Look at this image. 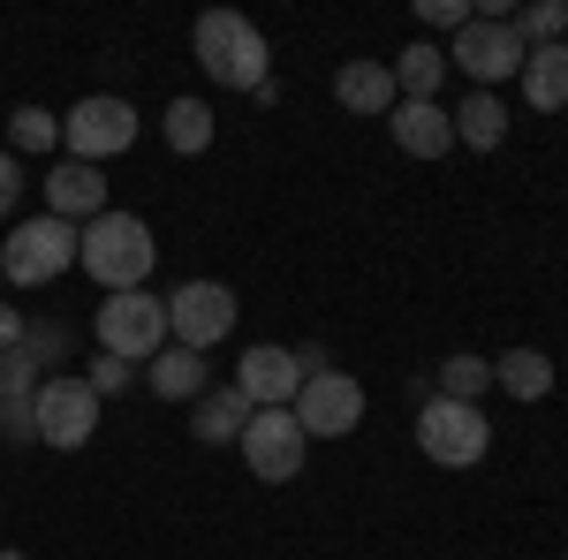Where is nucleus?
<instances>
[{
  "mask_svg": "<svg viewBox=\"0 0 568 560\" xmlns=\"http://www.w3.org/2000/svg\"><path fill=\"white\" fill-rule=\"evenodd\" d=\"M508 23H516L524 53L530 45H568V0H530V8H516Z\"/></svg>",
  "mask_w": 568,
  "mask_h": 560,
  "instance_id": "5701e85b",
  "label": "nucleus"
},
{
  "mask_svg": "<svg viewBox=\"0 0 568 560\" xmlns=\"http://www.w3.org/2000/svg\"><path fill=\"white\" fill-rule=\"evenodd\" d=\"M227 387L243 394L251 409H288L304 394V364H296V348H281V342H251L235 356V379Z\"/></svg>",
  "mask_w": 568,
  "mask_h": 560,
  "instance_id": "f8f14e48",
  "label": "nucleus"
},
{
  "mask_svg": "<svg viewBox=\"0 0 568 560\" xmlns=\"http://www.w3.org/2000/svg\"><path fill=\"white\" fill-rule=\"evenodd\" d=\"M334 99H342L349 114H394V106H402L387 61H342V69H334Z\"/></svg>",
  "mask_w": 568,
  "mask_h": 560,
  "instance_id": "2eb2a0df",
  "label": "nucleus"
},
{
  "mask_svg": "<svg viewBox=\"0 0 568 560\" xmlns=\"http://www.w3.org/2000/svg\"><path fill=\"white\" fill-rule=\"evenodd\" d=\"M91 334H99L106 356H122V364H152V356L168 348V296H152V288L106 296L91 310Z\"/></svg>",
  "mask_w": 568,
  "mask_h": 560,
  "instance_id": "20e7f679",
  "label": "nucleus"
},
{
  "mask_svg": "<svg viewBox=\"0 0 568 560\" xmlns=\"http://www.w3.org/2000/svg\"><path fill=\"white\" fill-rule=\"evenodd\" d=\"M455 144H470V152H500V144H508V106H500L493 91H470V99L455 106Z\"/></svg>",
  "mask_w": 568,
  "mask_h": 560,
  "instance_id": "aec40b11",
  "label": "nucleus"
},
{
  "mask_svg": "<svg viewBox=\"0 0 568 560\" xmlns=\"http://www.w3.org/2000/svg\"><path fill=\"white\" fill-rule=\"evenodd\" d=\"M288 417L304 425V439H349L364 425V387H356L349 371H304V394L288 401Z\"/></svg>",
  "mask_w": 568,
  "mask_h": 560,
  "instance_id": "1a4fd4ad",
  "label": "nucleus"
},
{
  "mask_svg": "<svg viewBox=\"0 0 568 560\" xmlns=\"http://www.w3.org/2000/svg\"><path fill=\"white\" fill-rule=\"evenodd\" d=\"M160 136L175 144L182 160H190V152H205V144H213V106H205V99H168V114H160Z\"/></svg>",
  "mask_w": 568,
  "mask_h": 560,
  "instance_id": "4be33fe9",
  "label": "nucleus"
},
{
  "mask_svg": "<svg viewBox=\"0 0 568 560\" xmlns=\"http://www.w3.org/2000/svg\"><path fill=\"white\" fill-rule=\"evenodd\" d=\"M0 560H23V553H0Z\"/></svg>",
  "mask_w": 568,
  "mask_h": 560,
  "instance_id": "c756f323",
  "label": "nucleus"
},
{
  "mask_svg": "<svg viewBox=\"0 0 568 560\" xmlns=\"http://www.w3.org/2000/svg\"><path fill=\"white\" fill-rule=\"evenodd\" d=\"M447 69H463L478 91L524 77V39H516V23H508V16H470V23L455 31V45H447Z\"/></svg>",
  "mask_w": 568,
  "mask_h": 560,
  "instance_id": "0eeeda50",
  "label": "nucleus"
},
{
  "mask_svg": "<svg viewBox=\"0 0 568 560\" xmlns=\"http://www.w3.org/2000/svg\"><path fill=\"white\" fill-rule=\"evenodd\" d=\"M190 45H197V69H205L213 84H227V91L273 84L265 31H258V23H243L235 8H205V16H197V31H190Z\"/></svg>",
  "mask_w": 568,
  "mask_h": 560,
  "instance_id": "f03ea898",
  "label": "nucleus"
},
{
  "mask_svg": "<svg viewBox=\"0 0 568 560\" xmlns=\"http://www.w3.org/2000/svg\"><path fill=\"white\" fill-rule=\"evenodd\" d=\"M8 348H23V318H16V310H0V356H8Z\"/></svg>",
  "mask_w": 568,
  "mask_h": 560,
  "instance_id": "c85d7f7f",
  "label": "nucleus"
},
{
  "mask_svg": "<svg viewBox=\"0 0 568 560\" xmlns=\"http://www.w3.org/2000/svg\"><path fill=\"white\" fill-rule=\"evenodd\" d=\"M45 213L69 220V227H91V220L106 213V174L84 167V160H53V174H45Z\"/></svg>",
  "mask_w": 568,
  "mask_h": 560,
  "instance_id": "ddd939ff",
  "label": "nucleus"
},
{
  "mask_svg": "<svg viewBox=\"0 0 568 560\" xmlns=\"http://www.w3.org/2000/svg\"><path fill=\"white\" fill-rule=\"evenodd\" d=\"M77 243H84V227H69V220H53V213L16 220L8 243H0V273L16 288H45V281H61L77 265Z\"/></svg>",
  "mask_w": 568,
  "mask_h": 560,
  "instance_id": "7ed1b4c3",
  "label": "nucleus"
},
{
  "mask_svg": "<svg viewBox=\"0 0 568 560\" xmlns=\"http://www.w3.org/2000/svg\"><path fill=\"white\" fill-rule=\"evenodd\" d=\"M417 447H425V462H439V470H470V462H485V447H493V425H485L478 401L425 394V409H417Z\"/></svg>",
  "mask_w": 568,
  "mask_h": 560,
  "instance_id": "39448f33",
  "label": "nucleus"
},
{
  "mask_svg": "<svg viewBox=\"0 0 568 560\" xmlns=\"http://www.w3.org/2000/svg\"><path fill=\"white\" fill-rule=\"evenodd\" d=\"M387 69H394V91H402V99H439V84H447V53H439L433 39L402 45Z\"/></svg>",
  "mask_w": 568,
  "mask_h": 560,
  "instance_id": "412c9836",
  "label": "nucleus"
},
{
  "mask_svg": "<svg viewBox=\"0 0 568 560\" xmlns=\"http://www.w3.org/2000/svg\"><path fill=\"white\" fill-rule=\"evenodd\" d=\"M91 431H99V394L84 379H45L39 401H31V439L39 447H61V455H77Z\"/></svg>",
  "mask_w": 568,
  "mask_h": 560,
  "instance_id": "9d476101",
  "label": "nucleus"
},
{
  "mask_svg": "<svg viewBox=\"0 0 568 560\" xmlns=\"http://www.w3.org/2000/svg\"><path fill=\"white\" fill-rule=\"evenodd\" d=\"M516 84H524V99L538 106V114H561L568 106V45H530Z\"/></svg>",
  "mask_w": 568,
  "mask_h": 560,
  "instance_id": "a211bd4d",
  "label": "nucleus"
},
{
  "mask_svg": "<svg viewBox=\"0 0 568 560\" xmlns=\"http://www.w3.org/2000/svg\"><path fill=\"white\" fill-rule=\"evenodd\" d=\"M61 144H69V160L99 167V160H114V152L136 144V106L114 99V91H91V99H77V106L61 114Z\"/></svg>",
  "mask_w": 568,
  "mask_h": 560,
  "instance_id": "423d86ee",
  "label": "nucleus"
},
{
  "mask_svg": "<svg viewBox=\"0 0 568 560\" xmlns=\"http://www.w3.org/2000/svg\"><path fill=\"white\" fill-rule=\"evenodd\" d=\"M16 197H23V160H16V152H0V220L16 213Z\"/></svg>",
  "mask_w": 568,
  "mask_h": 560,
  "instance_id": "cd10ccee",
  "label": "nucleus"
},
{
  "mask_svg": "<svg viewBox=\"0 0 568 560\" xmlns=\"http://www.w3.org/2000/svg\"><path fill=\"white\" fill-rule=\"evenodd\" d=\"M485 387H493V364L470 356V348H455V356L439 364V394H447V401H478Z\"/></svg>",
  "mask_w": 568,
  "mask_h": 560,
  "instance_id": "393cba45",
  "label": "nucleus"
},
{
  "mask_svg": "<svg viewBox=\"0 0 568 560\" xmlns=\"http://www.w3.org/2000/svg\"><path fill=\"white\" fill-rule=\"evenodd\" d=\"M394 144L409 152V160H439V152H455V114L439 106V99H402L387 114Z\"/></svg>",
  "mask_w": 568,
  "mask_h": 560,
  "instance_id": "4468645a",
  "label": "nucleus"
},
{
  "mask_svg": "<svg viewBox=\"0 0 568 560\" xmlns=\"http://www.w3.org/2000/svg\"><path fill=\"white\" fill-rule=\"evenodd\" d=\"M304 425L288 417V409H251V425H243V462L258 485H288V477H304Z\"/></svg>",
  "mask_w": 568,
  "mask_h": 560,
  "instance_id": "9b49d317",
  "label": "nucleus"
},
{
  "mask_svg": "<svg viewBox=\"0 0 568 560\" xmlns=\"http://www.w3.org/2000/svg\"><path fill=\"white\" fill-rule=\"evenodd\" d=\"M144 379H152V394H160V401H197V394L213 387V364H205L197 348L168 342L152 364H144Z\"/></svg>",
  "mask_w": 568,
  "mask_h": 560,
  "instance_id": "dca6fc26",
  "label": "nucleus"
},
{
  "mask_svg": "<svg viewBox=\"0 0 568 560\" xmlns=\"http://www.w3.org/2000/svg\"><path fill=\"white\" fill-rule=\"evenodd\" d=\"M152 258H160L152 227H144L136 213H114V205L91 220L84 243H77V265H84L106 296H130V288H144V281H152Z\"/></svg>",
  "mask_w": 568,
  "mask_h": 560,
  "instance_id": "f257e3e1",
  "label": "nucleus"
},
{
  "mask_svg": "<svg viewBox=\"0 0 568 560\" xmlns=\"http://www.w3.org/2000/svg\"><path fill=\"white\" fill-rule=\"evenodd\" d=\"M130 371H136V364H122V356H106V348H99V356H91V371H84V387L99 394V401H106V394H122V387H130Z\"/></svg>",
  "mask_w": 568,
  "mask_h": 560,
  "instance_id": "a878e982",
  "label": "nucleus"
},
{
  "mask_svg": "<svg viewBox=\"0 0 568 560\" xmlns=\"http://www.w3.org/2000/svg\"><path fill=\"white\" fill-rule=\"evenodd\" d=\"M61 144V114L53 106H16L8 114V152H53Z\"/></svg>",
  "mask_w": 568,
  "mask_h": 560,
  "instance_id": "b1692460",
  "label": "nucleus"
},
{
  "mask_svg": "<svg viewBox=\"0 0 568 560\" xmlns=\"http://www.w3.org/2000/svg\"><path fill=\"white\" fill-rule=\"evenodd\" d=\"M493 387L516 394V401H546V394H554V364H546V348H508V356H493Z\"/></svg>",
  "mask_w": 568,
  "mask_h": 560,
  "instance_id": "6ab92c4d",
  "label": "nucleus"
},
{
  "mask_svg": "<svg viewBox=\"0 0 568 560\" xmlns=\"http://www.w3.org/2000/svg\"><path fill=\"white\" fill-rule=\"evenodd\" d=\"M235 334V288L227 281H182L175 296H168V342L182 348H220Z\"/></svg>",
  "mask_w": 568,
  "mask_h": 560,
  "instance_id": "6e6552de",
  "label": "nucleus"
},
{
  "mask_svg": "<svg viewBox=\"0 0 568 560\" xmlns=\"http://www.w3.org/2000/svg\"><path fill=\"white\" fill-rule=\"evenodd\" d=\"M478 8L470 0H417V23H433V31H463Z\"/></svg>",
  "mask_w": 568,
  "mask_h": 560,
  "instance_id": "bb28decb",
  "label": "nucleus"
},
{
  "mask_svg": "<svg viewBox=\"0 0 568 560\" xmlns=\"http://www.w3.org/2000/svg\"><path fill=\"white\" fill-rule=\"evenodd\" d=\"M243 425H251V401L235 387H205L197 401H190V431L205 439V447H227V439H243Z\"/></svg>",
  "mask_w": 568,
  "mask_h": 560,
  "instance_id": "f3484780",
  "label": "nucleus"
}]
</instances>
